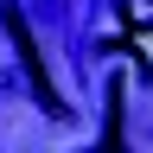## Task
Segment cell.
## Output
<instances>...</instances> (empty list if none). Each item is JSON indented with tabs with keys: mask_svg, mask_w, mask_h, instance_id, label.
<instances>
[{
	"mask_svg": "<svg viewBox=\"0 0 153 153\" xmlns=\"http://www.w3.org/2000/svg\"><path fill=\"white\" fill-rule=\"evenodd\" d=\"M7 26H13V38H19V57H26V70H32V89H38V102H45L51 115H64V102H57V89H51L45 64H38V45H32V32H26V13H19V7H7Z\"/></svg>",
	"mask_w": 153,
	"mask_h": 153,
	"instance_id": "obj_1",
	"label": "cell"
}]
</instances>
